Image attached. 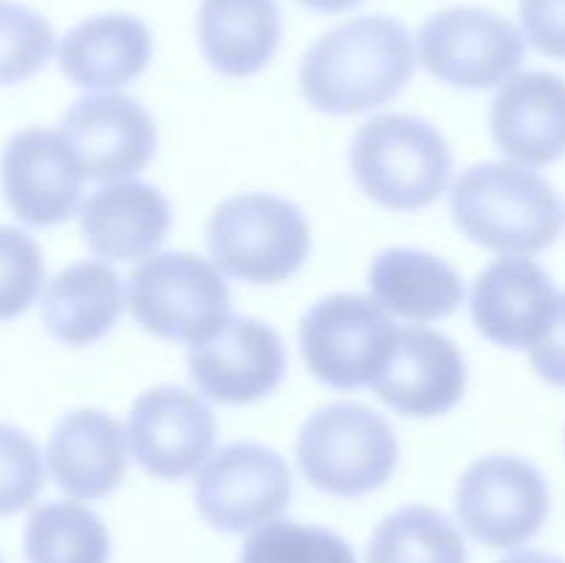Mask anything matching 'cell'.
<instances>
[{"mask_svg":"<svg viewBox=\"0 0 565 563\" xmlns=\"http://www.w3.org/2000/svg\"><path fill=\"white\" fill-rule=\"evenodd\" d=\"M44 486V461L25 431L0 423V517L33 506Z\"/></svg>","mask_w":565,"mask_h":563,"instance_id":"cell-29","label":"cell"},{"mask_svg":"<svg viewBox=\"0 0 565 563\" xmlns=\"http://www.w3.org/2000/svg\"><path fill=\"white\" fill-rule=\"evenodd\" d=\"M83 171L64 136L47 127L14 132L0 158L6 204L31 226L64 224L81 208Z\"/></svg>","mask_w":565,"mask_h":563,"instance_id":"cell-13","label":"cell"},{"mask_svg":"<svg viewBox=\"0 0 565 563\" xmlns=\"http://www.w3.org/2000/svg\"><path fill=\"white\" fill-rule=\"evenodd\" d=\"M456 517L478 544L513 550L541 533L550 517V486L527 458H478L456 489Z\"/></svg>","mask_w":565,"mask_h":563,"instance_id":"cell-7","label":"cell"},{"mask_svg":"<svg viewBox=\"0 0 565 563\" xmlns=\"http://www.w3.org/2000/svg\"><path fill=\"white\" fill-rule=\"evenodd\" d=\"M458 230L502 257H533L557 241L563 208L555 188L519 163L469 166L450 191Z\"/></svg>","mask_w":565,"mask_h":563,"instance_id":"cell-2","label":"cell"},{"mask_svg":"<svg viewBox=\"0 0 565 563\" xmlns=\"http://www.w3.org/2000/svg\"><path fill=\"white\" fill-rule=\"evenodd\" d=\"M296 3L309 11H318V14H342V11L356 9L362 0H296Z\"/></svg>","mask_w":565,"mask_h":563,"instance_id":"cell-32","label":"cell"},{"mask_svg":"<svg viewBox=\"0 0 565 563\" xmlns=\"http://www.w3.org/2000/svg\"><path fill=\"white\" fill-rule=\"evenodd\" d=\"M561 304L552 276L530 257H502L475 279L472 318L486 340L533 351L552 329Z\"/></svg>","mask_w":565,"mask_h":563,"instance_id":"cell-15","label":"cell"},{"mask_svg":"<svg viewBox=\"0 0 565 563\" xmlns=\"http://www.w3.org/2000/svg\"><path fill=\"white\" fill-rule=\"evenodd\" d=\"M524 33L494 11L456 6L430 17L417 36V59L441 83L494 88L511 81L524 61Z\"/></svg>","mask_w":565,"mask_h":563,"instance_id":"cell-9","label":"cell"},{"mask_svg":"<svg viewBox=\"0 0 565 563\" xmlns=\"http://www.w3.org/2000/svg\"><path fill=\"white\" fill-rule=\"evenodd\" d=\"M397 326L375 298L337 293L301 320V353L315 379L334 390L370 386L384 368Z\"/></svg>","mask_w":565,"mask_h":563,"instance_id":"cell-8","label":"cell"},{"mask_svg":"<svg viewBox=\"0 0 565 563\" xmlns=\"http://www.w3.org/2000/svg\"><path fill=\"white\" fill-rule=\"evenodd\" d=\"M152 61V33L132 14L88 17L58 44V66L75 86L114 92L136 81Z\"/></svg>","mask_w":565,"mask_h":563,"instance_id":"cell-20","label":"cell"},{"mask_svg":"<svg viewBox=\"0 0 565 563\" xmlns=\"http://www.w3.org/2000/svg\"><path fill=\"white\" fill-rule=\"evenodd\" d=\"M28 563H108L110 535L81 502H47L25 524Z\"/></svg>","mask_w":565,"mask_h":563,"instance_id":"cell-24","label":"cell"},{"mask_svg":"<svg viewBox=\"0 0 565 563\" xmlns=\"http://www.w3.org/2000/svg\"><path fill=\"white\" fill-rule=\"evenodd\" d=\"M125 431L130 456L143 472L180 480L199 472L213 456L218 425L196 392L154 386L132 403Z\"/></svg>","mask_w":565,"mask_h":563,"instance_id":"cell-11","label":"cell"},{"mask_svg":"<svg viewBox=\"0 0 565 563\" xmlns=\"http://www.w3.org/2000/svg\"><path fill=\"white\" fill-rule=\"evenodd\" d=\"M489 121L497 147L513 163H557L565 155V81L552 72L513 75L497 92Z\"/></svg>","mask_w":565,"mask_h":563,"instance_id":"cell-17","label":"cell"},{"mask_svg":"<svg viewBox=\"0 0 565 563\" xmlns=\"http://www.w3.org/2000/svg\"><path fill=\"white\" fill-rule=\"evenodd\" d=\"M370 293L397 318L428 323L456 312L463 282L441 257L419 248H386L370 263Z\"/></svg>","mask_w":565,"mask_h":563,"instance_id":"cell-23","label":"cell"},{"mask_svg":"<svg viewBox=\"0 0 565 563\" xmlns=\"http://www.w3.org/2000/svg\"><path fill=\"white\" fill-rule=\"evenodd\" d=\"M0 563H3V561H0Z\"/></svg>","mask_w":565,"mask_h":563,"instance_id":"cell-34","label":"cell"},{"mask_svg":"<svg viewBox=\"0 0 565 563\" xmlns=\"http://www.w3.org/2000/svg\"><path fill=\"white\" fill-rule=\"evenodd\" d=\"M125 309V285L108 263L81 259L53 276L42 298L50 334L70 348L103 340Z\"/></svg>","mask_w":565,"mask_h":563,"instance_id":"cell-22","label":"cell"},{"mask_svg":"<svg viewBox=\"0 0 565 563\" xmlns=\"http://www.w3.org/2000/svg\"><path fill=\"white\" fill-rule=\"evenodd\" d=\"M207 246L221 274L279 285L307 263L312 235L298 204L274 193H241L210 215Z\"/></svg>","mask_w":565,"mask_h":563,"instance_id":"cell-5","label":"cell"},{"mask_svg":"<svg viewBox=\"0 0 565 563\" xmlns=\"http://www.w3.org/2000/svg\"><path fill=\"white\" fill-rule=\"evenodd\" d=\"M367 563H469L467 544L445 513L406 506L375 528Z\"/></svg>","mask_w":565,"mask_h":563,"instance_id":"cell-25","label":"cell"},{"mask_svg":"<svg viewBox=\"0 0 565 563\" xmlns=\"http://www.w3.org/2000/svg\"><path fill=\"white\" fill-rule=\"evenodd\" d=\"M241 563H356V555L334 530L274 519L248 535Z\"/></svg>","mask_w":565,"mask_h":563,"instance_id":"cell-26","label":"cell"},{"mask_svg":"<svg viewBox=\"0 0 565 563\" xmlns=\"http://www.w3.org/2000/svg\"><path fill=\"white\" fill-rule=\"evenodd\" d=\"M127 304L141 329L199 348L230 323L232 296L224 274L191 252H160L130 276Z\"/></svg>","mask_w":565,"mask_h":563,"instance_id":"cell-4","label":"cell"},{"mask_svg":"<svg viewBox=\"0 0 565 563\" xmlns=\"http://www.w3.org/2000/svg\"><path fill=\"white\" fill-rule=\"evenodd\" d=\"M199 47L215 72L248 77L274 61L281 39V11L276 0H202Z\"/></svg>","mask_w":565,"mask_h":563,"instance_id":"cell-21","label":"cell"},{"mask_svg":"<svg viewBox=\"0 0 565 563\" xmlns=\"http://www.w3.org/2000/svg\"><path fill=\"white\" fill-rule=\"evenodd\" d=\"M296 456L303 478L318 491L362 497L392 478L401 445L379 412L359 403H334L303 423Z\"/></svg>","mask_w":565,"mask_h":563,"instance_id":"cell-6","label":"cell"},{"mask_svg":"<svg viewBox=\"0 0 565 563\" xmlns=\"http://www.w3.org/2000/svg\"><path fill=\"white\" fill-rule=\"evenodd\" d=\"M370 386L392 412L439 417L463 397L467 362L450 337L428 326H403Z\"/></svg>","mask_w":565,"mask_h":563,"instance_id":"cell-14","label":"cell"},{"mask_svg":"<svg viewBox=\"0 0 565 563\" xmlns=\"http://www.w3.org/2000/svg\"><path fill=\"white\" fill-rule=\"evenodd\" d=\"M44 282L39 243L17 226H0V320H14L31 309Z\"/></svg>","mask_w":565,"mask_h":563,"instance_id":"cell-28","label":"cell"},{"mask_svg":"<svg viewBox=\"0 0 565 563\" xmlns=\"http://www.w3.org/2000/svg\"><path fill=\"white\" fill-rule=\"evenodd\" d=\"M519 22L530 47L565 61V0H519Z\"/></svg>","mask_w":565,"mask_h":563,"instance_id":"cell-30","label":"cell"},{"mask_svg":"<svg viewBox=\"0 0 565 563\" xmlns=\"http://www.w3.org/2000/svg\"><path fill=\"white\" fill-rule=\"evenodd\" d=\"M292 475L285 458L257 442L218 447L193 480V500L210 528L246 533L287 511Z\"/></svg>","mask_w":565,"mask_h":563,"instance_id":"cell-10","label":"cell"},{"mask_svg":"<svg viewBox=\"0 0 565 563\" xmlns=\"http://www.w3.org/2000/svg\"><path fill=\"white\" fill-rule=\"evenodd\" d=\"M530 362H533V370L546 384L565 390V293H561L555 323L546 331L544 340L533 348Z\"/></svg>","mask_w":565,"mask_h":563,"instance_id":"cell-31","label":"cell"},{"mask_svg":"<svg viewBox=\"0 0 565 563\" xmlns=\"http://www.w3.org/2000/svg\"><path fill=\"white\" fill-rule=\"evenodd\" d=\"M47 467L72 500H99L125 480L127 431L97 408L64 414L50 434Z\"/></svg>","mask_w":565,"mask_h":563,"instance_id":"cell-19","label":"cell"},{"mask_svg":"<svg viewBox=\"0 0 565 563\" xmlns=\"http://www.w3.org/2000/svg\"><path fill=\"white\" fill-rule=\"evenodd\" d=\"M500 563H565L563 557L552 555V552H541V550H524V552H513V555L502 557Z\"/></svg>","mask_w":565,"mask_h":563,"instance_id":"cell-33","label":"cell"},{"mask_svg":"<svg viewBox=\"0 0 565 563\" xmlns=\"http://www.w3.org/2000/svg\"><path fill=\"white\" fill-rule=\"evenodd\" d=\"M287 368L281 337L257 318H232L218 337L191 348L188 370L210 401L241 406L270 395Z\"/></svg>","mask_w":565,"mask_h":563,"instance_id":"cell-16","label":"cell"},{"mask_svg":"<svg viewBox=\"0 0 565 563\" xmlns=\"http://www.w3.org/2000/svg\"><path fill=\"white\" fill-rule=\"evenodd\" d=\"M53 50V25L39 11L0 0V86H14L36 75Z\"/></svg>","mask_w":565,"mask_h":563,"instance_id":"cell-27","label":"cell"},{"mask_svg":"<svg viewBox=\"0 0 565 563\" xmlns=\"http://www.w3.org/2000/svg\"><path fill=\"white\" fill-rule=\"evenodd\" d=\"M169 199L147 182H108L81 204L83 241L108 263L152 257L169 235Z\"/></svg>","mask_w":565,"mask_h":563,"instance_id":"cell-18","label":"cell"},{"mask_svg":"<svg viewBox=\"0 0 565 563\" xmlns=\"http://www.w3.org/2000/svg\"><path fill=\"white\" fill-rule=\"evenodd\" d=\"M58 127L86 180H130L147 169L158 149L154 119L125 94L105 92L77 99Z\"/></svg>","mask_w":565,"mask_h":563,"instance_id":"cell-12","label":"cell"},{"mask_svg":"<svg viewBox=\"0 0 565 563\" xmlns=\"http://www.w3.org/2000/svg\"><path fill=\"white\" fill-rule=\"evenodd\" d=\"M351 171L362 193L397 213H414L445 193L452 152L439 127L419 116L381 114L359 127Z\"/></svg>","mask_w":565,"mask_h":563,"instance_id":"cell-3","label":"cell"},{"mask_svg":"<svg viewBox=\"0 0 565 563\" xmlns=\"http://www.w3.org/2000/svg\"><path fill=\"white\" fill-rule=\"evenodd\" d=\"M414 39L386 14L356 17L318 39L298 66L301 94L315 110L351 116L390 103L412 81Z\"/></svg>","mask_w":565,"mask_h":563,"instance_id":"cell-1","label":"cell"}]
</instances>
